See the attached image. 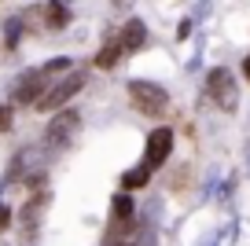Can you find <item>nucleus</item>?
I'll return each mask as SVG.
<instances>
[{
    "label": "nucleus",
    "mask_w": 250,
    "mask_h": 246,
    "mask_svg": "<svg viewBox=\"0 0 250 246\" xmlns=\"http://www.w3.org/2000/svg\"><path fill=\"white\" fill-rule=\"evenodd\" d=\"M129 100H133V107L140 110V114H147V118H162L166 107H169L166 88L155 85V81H129Z\"/></svg>",
    "instance_id": "nucleus-1"
},
{
    "label": "nucleus",
    "mask_w": 250,
    "mask_h": 246,
    "mask_svg": "<svg viewBox=\"0 0 250 246\" xmlns=\"http://www.w3.org/2000/svg\"><path fill=\"white\" fill-rule=\"evenodd\" d=\"M81 88H85V70H70V74L62 77L59 85H52V88H48V92L41 96V100L33 103V107H37V110H55V107H62V103L70 100L74 92H81Z\"/></svg>",
    "instance_id": "nucleus-2"
},
{
    "label": "nucleus",
    "mask_w": 250,
    "mask_h": 246,
    "mask_svg": "<svg viewBox=\"0 0 250 246\" xmlns=\"http://www.w3.org/2000/svg\"><path fill=\"white\" fill-rule=\"evenodd\" d=\"M206 92H210V100L217 103V107H225V110H235V103H239V96H235V77L228 74L225 66L210 70V77H206Z\"/></svg>",
    "instance_id": "nucleus-3"
},
{
    "label": "nucleus",
    "mask_w": 250,
    "mask_h": 246,
    "mask_svg": "<svg viewBox=\"0 0 250 246\" xmlns=\"http://www.w3.org/2000/svg\"><path fill=\"white\" fill-rule=\"evenodd\" d=\"M48 74H52L48 66L26 70V74L15 81V92H11V100H15V103H37L41 96L48 92Z\"/></svg>",
    "instance_id": "nucleus-4"
},
{
    "label": "nucleus",
    "mask_w": 250,
    "mask_h": 246,
    "mask_svg": "<svg viewBox=\"0 0 250 246\" xmlns=\"http://www.w3.org/2000/svg\"><path fill=\"white\" fill-rule=\"evenodd\" d=\"M78 122H81V118L74 114V110H62V114H55L52 122H48L44 144L52 147V151H62V147L70 144V136H74V132H78Z\"/></svg>",
    "instance_id": "nucleus-5"
},
{
    "label": "nucleus",
    "mask_w": 250,
    "mask_h": 246,
    "mask_svg": "<svg viewBox=\"0 0 250 246\" xmlns=\"http://www.w3.org/2000/svg\"><path fill=\"white\" fill-rule=\"evenodd\" d=\"M169 147H173V132L169 129H155L147 136V154H144V165L147 169H158L166 158H169Z\"/></svg>",
    "instance_id": "nucleus-6"
},
{
    "label": "nucleus",
    "mask_w": 250,
    "mask_h": 246,
    "mask_svg": "<svg viewBox=\"0 0 250 246\" xmlns=\"http://www.w3.org/2000/svg\"><path fill=\"white\" fill-rule=\"evenodd\" d=\"M118 37H122L125 52H140V48L147 44V26H144L140 19H129V22H125V30L118 33Z\"/></svg>",
    "instance_id": "nucleus-7"
},
{
    "label": "nucleus",
    "mask_w": 250,
    "mask_h": 246,
    "mask_svg": "<svg viewBox=\"0 0 250 246\" xmlns=\"http://www.w3.org/2000/svg\"><path fill=\"white\" fill-rule=\"evenodd\" d=\"M44 206H48V195H37V199H30V202L22 206V231H26V235H33V228L41 224Z\"/></svg>",
    "instance_id": "nucleus-8"
},
{
    "label": "nucleus",
    "mask_w": 250,
    "mask_h": 246,
    "mask_svg": "<svg viewBox=\"0 0 250 246\" xmlns=\"http://www.w3.org/2000/svg\"><path fill=\"white\" fill-rule=\"evenodd\" d=\"M125 55V44H122V37H110L107 44H103V52L96 55V66L100 70H110V66H118V59Z\"/></svg>",
    "instance_id": "nucleus-9"
},
{
    "label": "nucleus",
    "mask_w": 250,
    "mask_h": 246,
    "mask_svg": "<svg viewBox=\"0 0 250 246\" xmlns=\"http://www.w3.org/2000/svg\"><path fill=\"white\" fill-rule=\"evenodd\" d=\"M66 22H70V11H66V4L52 0V4L44 8V26H48V30H62Z\"/></svg>",
    "instance_id": "nucleus-10"
},
{
    "label": "nucleus",
    "mask_w": 250,
    "mask_h": 246,
    "mask_svg": "<svg viewBox=\"0 0 250 246\" xmlns=\"http://www.w3.org/2000/svg\"><path fill=\"white\" fill-rule=\"evenodd\" d=\"M147 180H151V169H147V165H136V169H129L122 177V187H125V191H136V187H144Z\"/></svg>",
    "instance_id": "nucleus-11"
},
{
    "label": "nucleus",
    "mask_w": 250,
    "mask_h": 246,
    "mask_svg": "<svg viewBox=\"0 0 250 246\" xmlns=\"http://www.w3.org/2000/svg\"><path fill=\"white\" fill-rule=\"evenodd\" d=\"M133 202H129V195H118L114 199V221H125V217H133Z\"/></svg>",
    "instance_id": "nucleus-12"
},
{
    "label": "nucleus",
    "mask_w": 250,
    "mask_h": 246,
    "mask_svg": "<svg viewBox=\"0 0 250 246\" xmlns=\"http://www.w3.org/2000/svg\"><path fill=\"white\" fill-rule=\"evenodd\" d=\"M19 30H22V19H11L8 22V48L19 44Z\"/></svg>",
    "instance_id": "nucleus-13"
},
{
    "label": "nucleus",
    "mask_w": 250,
    "mask_h": 246,
    "mask_svg": "<svg viewBox=\"0 0 250 246\" xmlns=\"http://www.w3.org/2000/svg\"><path fill=\"white\" fill-rule=\"evenodd\" d=\"M11 122H15V118H11V107H0V132H8Z\"/></svg>",
    "instance_id": "nucleus-14"
},
{
    "label": "nucleus",
    "mask_w": 250,
    "mask_h": 246,
    "mask_svg": "<svg viewBox=\"0 0 250 246\" xmlns=\"http://www.w3.org/2000/svg\"><path fill=\"white\" fill-rule=\"evenodd\" d=\"M8 224H11V209H8V206H0V231L8 228Z\"/></svg>",
    "instance_id": "nucleus-15"
},
{
    "label": "nucleus",
    "mask_w": 250,
    "mask_h": 246,
    "mask_svg": "<svg viewBox=\"0 0 250 246\" xmlns=\"http://www.w3.org/2000/svg\"><path fill=\"white\" fill-rule=\"evenodd\" d=\"M243 74L250 77V55H247V59H243Z\"/></svg>",
    "instance_id": "nucleus-16"
}]
</instances>
